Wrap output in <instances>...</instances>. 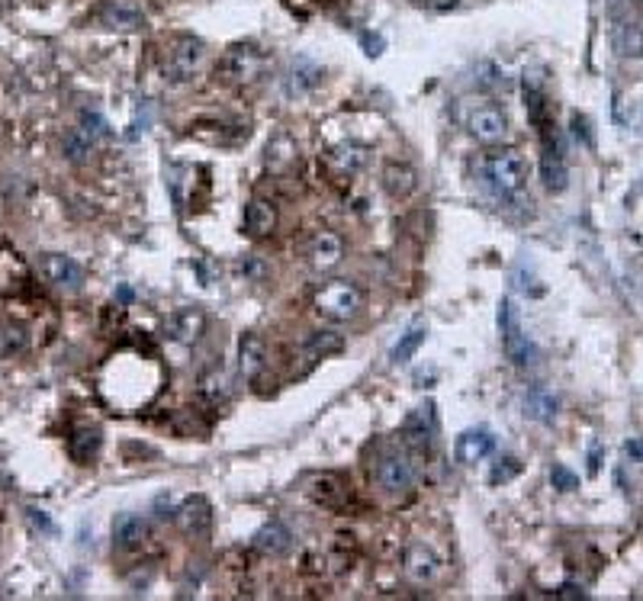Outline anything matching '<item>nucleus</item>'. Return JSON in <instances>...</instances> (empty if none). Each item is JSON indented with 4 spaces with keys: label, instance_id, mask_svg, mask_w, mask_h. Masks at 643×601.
<instances>
[{
    "label": "nucleus",
    "instance_id": "nucleus-30",
    "mask_svg": "<svg viewBox=\"0 0 643 601\" xmlns=\"http://www.w3.org/2000/svg\"><path fill=\"white\" fill-rule=\"evenodd\" d=\"M425 335H428V331H425V325H412V328H409L406 335L399 338V344L393 347V360H396V364H409L415 351L422 347Z\"/></svg>",
    "mask_w": 643,
    "mask_h": 601
},
{
    "label": "nucleus",
    "instance_id": "nucleus-19",
    "mask_svg": "<svg viewBox=\"0 0 643 601\" xmlns=\"http://www.w3.org/2000/svg\"><path fill=\"white\" fill-rule=\"evenodd\" d=\"M254 547L264 553V557H283V553L293 547V534H290L287 525H280V521H271V525H264L254 537Z\"/></svg>",
    "mask_w": 643,
    "mask_h": 601
},
{
    "label": "nucleus",
    "instance_id": "nucleus-35",
    "mask_svg": "<svg viewBox=\"0 0 643 601\" xmlns=\"http://www.w3.org/2000/svg\"><path fill=\"white\" fill-rule=\"evenodd\" d=\"M583 589H576V585H563V589H560V598H583Z\"/></svg>",
    "mask_w": 643,
    "mask_h": 601
},
{
    "label": "nucleus",
    "instance_id": "nucleus-36",
    "mask_svg": "<svg viewBox=\"0 0 643 601\" xmlns=\"http://www.w3.org/2000/svg\"><path fill=\"white\" fill-rule=\"evenodd\" d=\"M29 518H33V525H39V527H43V531H52L49 518H45L43 511H29Z\"/></svg>",
    "mask_w": 643,
    "mask_h": 601
},
{
    "label": "nucleus",
    "instance_id": "nucleus-9",
    "mask_svg": "<svg viewBox=\"0 0 643 601\" xmlns=\"http://www.w3.org/2000/svg\"><path fill=\"white\" fill-rule=\"evenodd\" d=\"M466 129L470 136L482 145H499L508 136V116L502 107H476L466 119Z\"/></svg>",
    "mask_w": 643,
    "mask_h": 601
},
{
    "label": "nucleus",
    "instance_id": "nucleus-14",
    "mask_svg": "<svg viewBox=\"0 0 643 601\" xmlns=\"http://www.w3.org/2000/svg\"><path fill=\"white\" fill-rule=\"evenodd\" d=\"M178 521H180V527H184V534H190V537H206L212 527L210 502H206L203 495H190V499L178 509Z\"/></svg>",
    "mask_w": 643,
    "mask_h": 601
},
{
    "label": "nucleus",
    "instance_id": "nucleus-5",
    "mask_svg": "<svg viewBox=\"0 0 643 601\" xmlns=\"http://www.w3.org/2000/svg\"><path fill=\"white\" fill-rule=\"evenodd\" d=\"M499 331H502V347H505L508 360L515 367L531 364V341H528V335L521 331L518 309L512 305V299H502L499 305Z\"/></svg>",
    "mask_w": 643,
    "mask_h": 601
},
{
    "label": "nucleus",
    "instance_id": "nucleus-31",
    "mask_svg": "<svg viewBox=\"0 0 643 601\" xmlns=\"http://www.w3.org/2000/svg\"><path fill=\"white\" fill-rule=\"evenodd\" d=\"M518 473H521V463H518V457H512V454H505V457H499V460H496V463H492L489 483H492V486L512 483V479H515Z\"/></svg>",
    "mask_w": 643,
    "mask_h": 601
},
{
    "label": "nucleus",
    "instance_id": "nucleus-10",
    "mask_svg": "<svg viewBox=\"0 0 643 601\" xmlns=\"http://www.w3.org/2000/svg\"><path fill=\"white\" fill-rule=\"evenodd\" d=\"M345 257V241H341L335 232H315L309 241H306V264L319 273L335 271Z\"/></svg>",
    "mask_w": 643,
    "mask_h": 601
},
{
    "label": "nucleus",
    "instance_id": "nucleus-6",
    "mask_svg": "<svg viewBox=\"0 0 643 601\" xmlns=\"http://www.w3.org/2000/svg\"><path fill=\"white\" fill-rule=\"evenodd\" d=\"M377 483L383 489L390 492V495H402L415 486V466L406 454H399V450H390V454H383L380 463H377Z\"/></svg>",
    "mask_w": 643,
    "mask_h": 601
},
{
    "label": "nucleus",
    "instance_id": "nucleus-17",
    "mask_svg": "<svg viewBox=\"0 0 643 601\" xmlns=\"http://www.w3.org/2000/svg\"><path fill=\"white\" fill-rule=\"evenodd\" d=\"M418 186V174H415L412 164L406 162H386L383 168V190L393 196V200H409Z\"/></svg>",
    "mask_w": 643,
    "mask_h": 601
},
{
    "label": "nucleus",
    "instance_id": "nucleus-4",
    "mask_svg": "<svg viewBox=\"0 0 643 601\" xmlns=\"http://www.w3.org/2000/svg\"><path fill=\"white\" fill-rule=\"evenodd\" d=\"M402 573L412 585H434L444 573V559L438 557L432 543L415 541L402 553Z\"/></svg>",
    "mask_w": 643,
    "mask_h": 601
},
{
    "label": "nucleus",
    "instance_id": "nucleus-27",
    "mask_svg": "<svg viewBox=\"0 0 643 601\" xmlns=\"http://www.w3.org/2000/svg\"><path fill=\"white\" fill-rule=\"evenodd\" d=\"M341 347H345V338H341L338 331H315L306 341V354L313 357V360H325V357L338 354Z\"/></svg>",
    "mask_w": 643,
    "mask_h": 601
},
{
    "label": "nucleus",
    "instance_id": "nucleus-29",
    "mask_svg": "<svg viewBox=\"0 0 643 601\" xmlns=\"http://www.w3.org/2000/svg\"><path fill=\"white\" fill-rule=\"evenodd\" d=\"M91 148H93V136L87 132L84 126L71 129L68 136H65V154H68V162L81 164L87 154H91Z\"/></svg>",
    "mask_w": 643,
    "mask_h": 601
},
{
    "label": "nucleus",
    "instance_id": "nucleus-22",
    "mask_svg": "<svg viewBox=\"0 0 643 601\" xmlns=\"http://www.w3.org/2000/svg\"><path fill=\"white\" fill-rule=\"evenodd\" d=\"M309 495H313V502L322 505V509H338L341 502H345V483H341L338 476L322 473L309 483Z\"/></svg>",
    "mask_w": 643,
    "mask_h": 601
},
{
    "label": "nucleus",
    "instance_id": "nucleus-16",
    "mask_svg": "<svg viewBox=\"0 0 643 601\" xmlns=\"http://www.w3.org/2000/svg\"><path fill=\"white\" fill-rule=\"evenodd\" d=\"M264 367H267V344H264L261 335L248 331V335H242V341H238V370H242L245 380H254Z\"/></svg>",
    "mask_w": 643,
    "mask_h": 601
},
{
    "label": "nucleus",
    "instance_id": "nucleus-25",
    "mask_svg": "<svg viewBox=\"0 0 643 601\" xmlns=\"http://www.w3.org/2000/svg\"><path fill=\"white\" fill-rule=\"evenodd\" d=\"M541 178H544V186H547V190H553V194L567 190L569 170H567V162H563V154H557V152H544L541 154Z\"/></svg>",
    "mask_w": 643,
    "mask_h": 601
},
{
    "label": "nucleus",
    "instance_id": "nucleus-26",
    "mask_svg": "<svg viewBox=\"0 0 643 601\" xmlns=\"http://www.w3.org/2000/svg\"><path fill=\"white\" fill-rule=\"evenodd\" d=\"M525 408H528V415L541 424H551L553 418H557V399H553L551 390H544V386H534V390L528 392Z\"/></svg>",
    "mask_w": 643,
    "mask_h": 601
},
{
    "label": "nucleus",
    "instance_id": "nucleus-34",
    "mask_svg": "<svg viewBox=\"0 0 643 601\" xmlns=\"http://www.w3.org/2000/svg\"><path fill=\"white\" fill-rule=\"evenodd\" d=\"M551 483H553V489H560V492H573V489H579V476H576L573 470H567L563 463H557L551 470Z\"/></svg>",
    "mask_w": 643,
    "mask_h": 601
},
{
    "label": "nucleus",
    "instance_id": "nucleus-21",
    "mask_svg": "<svg viewBox=\"0 0 643 601\" xmlns=\"http://www.w3.org/2000/svg\"><path fill=\"white\" fill-rule=\"evenodd\" d=\"M68 454L75 463H91L97 454H100V431L97 428H91V424H84V428H75L68 438Z\"/></svg>",
    "mask_w": 643,
    "mask_h": 601
},
{
    "label": "nucleus",
    "instance_id": "nucleus-3",
    "mask_svg": "<svg viewBox=\"0 0 643 601\" xmlns=\"http://www.w3.org/2000/svg\"><path fill=\"white\" fill-rule=\"evenodd\" d=\"M200 61H203V43L194 36H174L164 51V77L171 84H184L200 68Z\"/></svg>",
    "mask_w": 643,
    "mask_h": 601
},
{
    "label": "nucleus",
    "instance_id": "nucleus-2",
    "mask_svg": "<svg viewBox=\"0 0 643 601\" xmlns=\"http://www.w3.org/2000/svg\"><path fill=\"white\" fill-rule=\"evenodd\" d=\"M313 309L325 322H347L364 309V293L351 280H331V283L315 289Z\"/></svg>",
    "mask_w": 643,
    "mask_h": 601
},
{
    "label": "nucleus",
    "instance_id": "nucleus-12",
    "mask_svg": "<svg viewBox=\"0 0 643 601\" xmlns=\"http://www.w3.org/2000/svg\"><path fill=\"white\" fill-rule=\"evenodd\" d=\"M97 17L110 29H139L145 23V10L139 7V0H103Z\"/></svg>",
    "mask_w": 643,
    "mask_h": 601
},
{
    "label": "nucleus",
    "instance_id": "nucleus-28",
    "mask_svg": "<svg viewBox=\"0 0 643 601\" xmlns=\"http://www.w3.org/2000/svg\"><path fill=\"white\" fill-rule=\"evenodd\" d=\"M290 164H297V145L290 142L287 136H277L267 145V168L271 170H287Z\"/></svg>",
    "mask_w": 643,
    "mask_h": 601
},
{
    "label": "nucleus",
    "instance_id": "nucleus-33",
    "mask_svg": "<svg viewBox=\"0 0 643 601\" xmlns=\"http://www.w3.org/2000/svg\"><path fill=\"white\" fill-rule=\"evenodd\" d=\"M200 396H203L206 402H212V406H219V399H226V376H222V373L206 376L203 386H200Z\"/></svg>",
    "mask_w": 643,
    "mask_h": 601
},
{
    "label": "nucleus",
    "instance_id": "nucleus-15",
    "mask_svg": "<svg viewBox=\"0 0 643 601\" xmlns=\"http://www.w3.org/2000/svg\"><path fill=\"white\" fill-rule=\"evenodd\" d=\"M434 431H438V424H434L432 408H415L412 415L406 418L402 424V438L412 450H428L434 444Z\"/></svg>",
    "mask_w": 643,
    "mask_h": 601
},
{
    "label": "nucleus",
    "instance_id": "nucleus-8",
    "mask_svg": "<svg viewBox=\"0 0 643 601\" xmlns=\"http://www.w3.org/2000/svg\"><path fill=\"white\" fill-rule=\"evenodd\" d=\"M264 71V55L254 45H232L222 59V75L229 77L232 84H251L254 77H261Z\"/></svg>",
    "mask_w": 643,
    "mask_h": 601
},
{
    "label": "nucleus",
    "instance_id": "nucleus-20",
    "mask_svg": "<svg viewBox=\"0 0 643 601\" xmlns=\"http://www.w3.org/2000/svg\"><path fill=\"white\" fill-rule=\"evenodd\" d=\"M274 225H277V210L267 200H251L245 206V232L251 238H264L271 235Z\"/></svg>",
    "mask_w": 643,
    "mask_h": 601
},
{
    "label": "nucleus",
    "instance_id": "nucleus-1",
    "mask_svg": "<svg viewBox=\"0 0 643 601\" xmlns=\"http://www.w3.org/2000/svg\"><path fill=\"white\" fill-rule=\"evenodd\" d=\"M482 178L499 196H515L525 190L528 180V162L525 154L515 148H499L482 158Z\"/></svg>",
    "mask_w": 643,
    "mask_h": 601
},
{
    "label": "nucleus",
    "instance_id": "nucleus-11",
    "mask_svg": "<svg viewBox=\"0 0 643 601\" xmlns=\"http://www.w3.org/2000/svg\"><path fill=\"white\" fill-rule=\"evenodd\" d=\"M496 450V438H492L489 428H466L464 434L457 438V444H454V457L460 460V463H480V460H486Z\"/></svg>",
    "mask_w": 643,
    "mask_h": 601
},
{
    "label": "nucleus",
    "instance_id": "nucleus-32",
    "mask_svg": "<svg viewBox=\"0 0 643 601\" xmlns=\"http://www.w3.org/2000/svg\"><path fill=\"white\" fill-rule=\"evenodd\" d=\"M23 351H26V331L23 328H13V325L0 328V354L10 357V354H23Z\"/></svg>",
    "mask_w": 643,
    "mask_h": 601
},
{
    "label": "nucleus",
    "instance_id": "nucleus-13",
    "mask_svg": "<svg viewBox=\"0 0 643 601\" xmlns=\"http://www.w3.org/2000/svg\"><path fill=\"white\" fill-rule=\"evenodd\" d=\"M168 331L178 344H194V341H200V335L206 331V312L203 309H196V305L178 309V312L171 315Z\"/></svg>",
    "mask_w": 643,
    "mask_h": 601
},
{
    "label": "nucleus",
    "instance_id": "nucleus-18",
    "mask_svg": "<svg viewBox=\"0 0 643 601\" xmlns=\"http://www.w3.org/2000/svg\"><path fill=\"white\" fill-rule=\"evenodd\" d=\"M148 537V525H145L139 515H119L116 525H113V541H116L119 550H139Z\"/></svg>",
    "mask_w": 643,
    "mask_h": 601
},
{
    "label": "nucleus",
    "instance_id": "nucleus-7",
    "mask_svg": "<svg viewBox=\"0 0 643 601\" xmlns=\"http://www.w3.org/2000/svg\"><path fill=\"white\" fill-rule=\"evenodd\" d=\"M39 273H43L45 283H52L55 289L77 293V289L84 287V271H81V264L68 255H39Z\"/></svg>",
    "mask_w": 643,
    "mask_h": 601
},
{
    "label": "nucleus",
    "instance_id": "nucleus-24",
    "mask_svg": "<svg viewBox=\"0 0 643 601\" xmlns=\"http://www.w3.org/2000/svg\"><path fill=\"white\" fill-rule=\"evenodd\" d=\"M615 49L624 55V59H640L643 55V26L637 20H624V23L615 29Z\"/></svg>",
    "mask_w": 643,
    "mask_h": 601
},
{
    "label": "nucleus",
    "instance_id": "nucleus-23",
    "mask_svg": "<svg viewBox=\"0 0 643 601\" xmlns=\"http://www.w3.org/2000/svg\"><path fill=\"white\" fill-rule=\"evenodd\" d=\"M325 164H329L335 174H357V170L367 164V152L364 148H357V145H338V148H331L325 154Z\"/></svg>",
    "mask_w": 643,
    "mask_h": 601
}]
</instances>
